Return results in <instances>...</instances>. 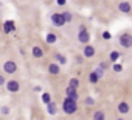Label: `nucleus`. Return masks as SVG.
Wrapping results in <instances>:
<instances>
[{"label":"nucleus","instance_id":"4be33fe9","mask_svg":"<svg viewBox=\"0 0 132 120\" xmlns=\"http://www.w3.org/2000/svg\"><path fill=\"white\" fill-rule=\"evenodd\" d=\"M64 17H65V20H67V22L72 20V14H70V13H64Z\"/></svg>","mask_w":132,"mask_h":120},{"label":"nucleus","instance_id":"f257e3e1","mask_svg":"<svg viewBox=\"0 0 132 120\" xmlns=\"http://www.w3.org/2000/svg\"><path fill=\"white\" fill-rule=\"evenodd\" d=\"M62 108H64V111L67 112V114H73L76 109H78V106H76V101L75 100H72V98H65L64 100V104H62Z\"/></svg>","mask_w":132,"mask_h":120},{"label":"nucleus","instance_id":"393cba45","mask_svg":"<svg viewBox=\"0 0 132 120\" xmlns=\"http://www.w3.org/2000/svg\"><path fill=\"white\" fill-rule=\"evenodd\" d=\"M6 83V80H5V77L2 75V77H0V84H5Z\"/></svg>","mask_w":132,"mask_h":120},{"label":"nucleus","instance_id":"20e7f679","mask_svg":"<svg viewBox=\"0 0 132 120\" xmlns=\"http://www.w3.org/2000/svg\"><path fill=\"white\" fill-rule=\"evenodd\" d=\"M3 70H5V73H14L17 70V66H16L14 61H6L3 64Z\"/></svg>","mask_w":132,"mask_h":120},{"label":"nucleus","instance_id":"39448f33","mask_svg":"<svg viewBox=\"0 0 132 120\" xmlns=\"http://www.w3.org/2000/svg\"><path fill=\"white\" fill-rule=\"evenodd\" d=\"M78 39H79V42L87 44V42H89V39H90V34H89L84 28H81V31H79V34H78Z\"/></svg>","mask_w":132,"mask_h":120},{"label":"nucleus","instance_id":"7ed1b4c3","mask_svg":"<svg viewBox=\"0 0 132 120\" xmlns=\"http://www.w3.org/2000/svg\"><path fill=\"white\" fill-rule=\"evenodd\" d=\"M120 44H121L124 48L132 47V36H130V34H121V38H120Z\"/></svg>","mask_w":132,"mask_h":120},{"label":"nucleus","instance_id":"1a4fd4ad","mask_svg":"<svg viewBox=\"0 0 132 120\" xmlns=\"http://www.w3.org/2000/svg\"><path fill=\"white\" fill-rule=\"evenodd\" d=\"M93 55H95V48H93V47H90V45L84 47V56H87V58H92Z\"/></svg>","mask_w":132,"mask_h":120},{"label":"nucleus","instance_id":"6ab92c4d","mask_svg":"<svg viewBox=\"0 0 132 120\" xmlns=\"http://www.w3.org/2000/svg\"><path fill=\"white\" fill-rule=\"evenodd\" d=\"M118 58H120V53L118 51H112L110 53V59H112V61H117Z\"/></svg>","mask_w":132,"mask_h":120},{"label":"nucleus","instance_id":"a878e982","mask_svg":"<svg viewBox=\"0 0 132 120\" xmlns=\"http://www.w3.org/2000/svg\"><path fill=\"white\" fill-rule=\"evenodd\" d=\"M2 112H3V114H8V112H10V109L5 106V108H2Z\"/></svg>","mask_w":132,"mask_h":120},{"label":"nucleus","instance_id":"f8f14e48","mask_svg":"<svg viewBox=\"0 0 132 120\" xmlns=\"http://www.w3.org/2000/svg\"><path fill=\"white\" fill-rule=\"evenodd\" d=\"M42 55H44V51L40 47H33V56L34 58H42Z\"/></svg>","mask_w":132,"mask_h":120},{"label":"nucleus","instance_id":"a211bd4d","mask_svg":"<svg viewBox=\"0 0 132 120\" xmlns=\"http://www.w3.org/2000/svg\"><path fill=\"white\" fill-rule=\"evenodd\" d=\"M93 118H95V120H101V118H104V114H103L101 111H96V112L93 114Z\"/></svg>","mask_w":132,"mask_h":120},{"label":"nucleus","instance_id":"ddd939ff","mask_svg":"<svg viewBox=\"0 0 132 120\" xmlns=\"http://www.w3.org/2000/svg\"><path fill=\"white\" fill-rule=\"evenodd\" d=\"M70 95H78V94H76V87L69 84V87H67V97H70Z\"/></svg>","mask_w":132,"mask_h":120},{"label":"nucleus","instance_id":"9d476101","mask_svg":"<svg viewBox=\"0 0 132 120\" xmlns=\"http://www.w3.org/2000/svg\"><path fill=\"white\" fill-rule=\"evenodd\" d=\"M118 8H120V11H121V13H129V11H130V5H129L127 2L120 3V6H118Z\"/></svg>","mask_w":132,"mask_h":120},{"label":"nucleus","instance_id":"f3484780","mask_svg":"<svg viewBox=\"0 0 132 120\" xmlns=\"http://www.w3.org/2000/svg\"><path fill=\"white\" fill-rule=\"evenodd\" d=\"M42 101H44L45 104H48V103L51 101V97H50V94H44V95H42Z\"/></svg>","mask_w":132,"mask_h":120},{"label":"nucleus","instance_id":"2eb2a0df","mask_svg":"<svg viewBox=\"0 0 132 120\" xmlns=\"http://www.w3.org/2000/svg\"><path fill=\"white\" fill-rule=\"evenodd\" d=\"M47 42H48V44H54V42H56V36H54L53 33L47 34Z\"/></svg>","mask_w":132,"mask_h":120},{"label":"nucleus","instance_id":"9b49d317","mask_svg":"<svg viewBox=\"0 0 132 120\" xmlns=\"http://www.w3.org/2000/svg\"><path fill=\"white\" fill-rule=\"evenodd\" d=\"M48 72H50L51 75H57V73H59V66H57V64H50V66H48Z\"/></svg>","mask_w":132,"mask_h":120},{"label":"nucleus","instance_id":"5701e85b","mask_svg":"<svg viewBox=\"0 0 132 120\" xmlns=\"http://www.w3.org/2000/svg\"><path fill=\"white\" fill-rule=\"evenodd\" d=\"M113 70H115V72H121V70H123V67H121L120 64H115V66H113Z\"/></svg>","mask_w":132,"mask_h":120},{"label":"nucleus","instance_id":"0eeeda50","mask_svg":"<svg viewBox=\"0 0 132 120\" xmlns=\"http://www.w3.org/2000/svg\"><path fill=\"white\" fill-rule=\"evenodd\" d=\"M3 31H5V33L14 31V22H13V20H6V22L3 24Z\"/></svg>","mask_w":132,"mask_h":120},{"label":"nucleus","instance_id":"aec40b11","mask_svg":"<svg viewBox=\"0 0 132 120\" xmlns=\"http://www.w3.org/2000/svg\"><path fill=\"white\" fill-rule=\"evenodd\" d=\"M56 59H57L59 64H65V58H64L62 55H56Z\"/></svg>","mask_w":132,"mask_h":120},{"label":"nucleus","instance_id":"4468645a","mask_svg":"<svg viewBox=\"0 0 132 120\" xmlns=\"http://www.w3.org/2000/svg\"><path fill=\"white\" fill-rule=\"evenodd\" d=\"M47 111H48V114H54V112H56V104L50 101V103L47 104Z\"/></svg>","mask_w":132,"mask_h":120},{"label":"nucleus","instance_id":"6e6552de","mask_svg":"<svg viewBox=\"0 0 132 120\" xmlns=\"http://www.w3.org/2000/svg\"><path fill=\"white\" fill-rule=\"evenodd\" d=\"M118 112H120V114H127V112H129V104L124 103V101L120 103V104H118Z\"/></svg>","mask_w":132,"mask_h":120},{"label":"nucleus","instance_id":"dca6fc26","mask_svg":"<svg viewBox=\"0 0 132 120\" xmlns=\"http://www.w3.org/2000/svg\"><path fill=\"white\" fill-rule=\"evenodd\" d=\"M98 77H100V75H98L96 70L92 72V73H90V81H92V83H98Z\"/></svg>","mask_w":132,"mask_h":120},{"label":"nucleus","instance_id":"b1692460","mask_svg":"<svg viewBox=\"0 0 132 120\" xmlns=\"http://www.w3.org/2000/svg\"><path fill=\"white\" fill-rule=\"evenodd\" d=\"M103 38H104V39H110V33H109V31H104V33H103Z\"/></svg>","mask_w":132,"mask_h":120},{"label":"nucleus","instance_id":"cd10ccee","mask_svg":"<svg viewBox=\"0 0 132 120\" xmlns=\"http://www.w3.org/2000/svg\"><path fill=\"white\" fill-rule=\"evenodd\" d=\"M86 103H87V104H92V103H93V100H92V98H89V100H86Z\"/></svg>","mask_w":132,"mask_h":120},{"label":"nucleus","instance_id":"412c9836","mask_svg":"<svg viewBox=\"0 0 132 120\" xmlns=\"http://www.w3.org/2000/svg\"><path fill=\"white\" fill-rule=\"evenodd\" d=\"M70 86H75V87H78V86H79V81H78L76 78H72V80H70Z\"/></svg>","mask_w":132,"mask_h":120},{"label":"nucleus","instance_id":"f03ea898","mask_svg":"<svg viewBox=\"0 0 132 120\" xmlns=\"http://www.w3.org/2000/svg\"><path fill=\"white\" fill-rule=\"evenodd\" d=\"M51 22H53L54 27H62L64 24H67L64 14H53V16H51Z\"/></svg>","mask_w":132,"mask_h":120},{"label":"nucleus","instance_id":"423d86ee","mask_svg":"<svg viewBox=\"0 0 132 120\" xmlns=\"http://www.w3.org/2000/svg\"><path fill=\"white\" fill-rule=\"evenodd\" d=\"M19 87H20V86H19V83H17V81H13V80H11V81H8V83H6V89H8L10 92H17V91H19Z\"/></svg>","mask_w":132,"mask_h":120},{"label":"nucleus","instance_id":"bb28decb","mask_svg":"<svg viewBox=\"0 0 132 120\" xmlns=\"http://www.w3.org/2000/svg\"><path fill=\"white\" fill-rule=\"evenodd\" d=\"M57 5H62L64 6L65 5V0H57Z\"/></svg>","mask_w":132,"mask_h":120}]
</instances>
